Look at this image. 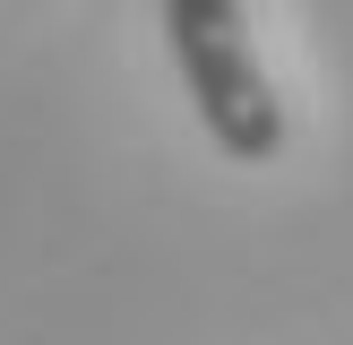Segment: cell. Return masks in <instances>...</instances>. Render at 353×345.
<instances>
[{
    "label": "cell",
    "mask_w": 353,
    "mask_h": 345,
    "mask_svg": "<svg viewBox=\"0 0 353 345\" xmlns=\"http://www.w3.org/2000/svg\"><path fill=\"white\" fill-rule=\"evenodd\" d=\"M164 34H172V61H181V86L199 103L207 138L233 164H276L285 155V103L250 52L241 0H164Z\"/></svg>",
    "instance_id": "6da1fadb"
}]
</instances>
